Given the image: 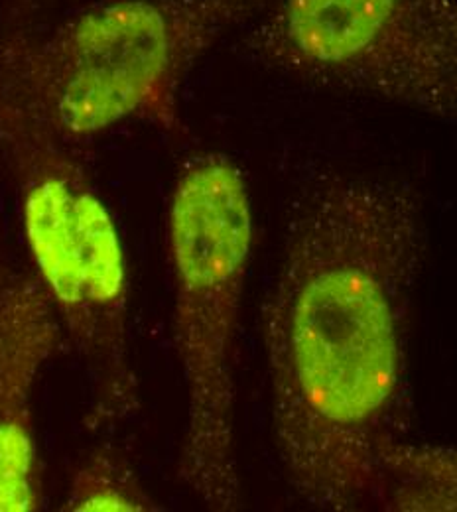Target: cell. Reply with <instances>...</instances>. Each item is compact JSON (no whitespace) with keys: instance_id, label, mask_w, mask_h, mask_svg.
<instances>
[{"instance_id":"obj_1","label":"cell","mask_w":457,"mask_h":512,"mask_svg":"<svg viewBox=\"0 0 457 512\" xmlns=\"http://www.w3.org/2000/svg\"><path fill=\"white\" fill-rule=\"evenodd\" d=\"M424 207L400 182L320 176L294 207L262 308L272 428L288 485L318 511L371 501L406 438Z\"/></svg>"},{"instance_id":"obj_2","label":"cell","mask_w":457,"mask_h":512,"mask_svg":"<svg viewBox=\"0 0 457 512\" xmlns=\"http://www.w3.org/2000/svg\"><path fill=\"white\" fill-rule=\"evenodd\" d=\"M266 0H113L0 40V83L69 146L129 121L180 127L192 67Z\"/></svg>"},{"instance_id":"obj_3","label":"cell","mask_w":457,"mask_h":512,"mask_svg":"<svg viewBox=\"0 0 457 512\" xmlns=\"http://www.w3.org/2000/svg\"><path fill=\"white\" fill-rule=\"evenodd\" d=\"M253 251V207L239 166L194 156L170 201L174 337L186 384L178 481L203 507L243 505L235 444L239 318Z\"/></svg>"},{"instance_id":"obj_4","label":"cell","mask_w":457,"mask_h":512,"mask_svg":"<svg viewBox=\"0 0 457 512\" xmlns=\"http://www.w3.org/2000/svg\"><path fill=\"white\" fill-rule=\"evenodd\" d=\"M0 158L20 203L36 278L95 377L93 424L136 412L129 266L119 227L73 146L0 83Z\"/></svg>"},{"instance_id":"obj_5","label":"cell","mask_w":457,"mask_h":512,"mask_svg":"<svg viewBox=\"0 0 457 512\" xmlns=\"http://www.w3.org/2000/svg\"><path fill=\"white\" fill-rule=\"evenodd\" d=\"M241 46L290 77L456 117L457 0H266Z\"/></svg>"},{"instance_id":"obj_6","label":"cell","mask_w":457,"mask_h":512,"mask_svg":"<svg viewBox=\"0 0 457 512\" xmlns=\"http://www.w3.org/2000/svg\"><path fill=\"white\" fill-rule=\"evenodd\" d=\"M60 333L62 321L40 280L0 270V512L42 507L32 396Z\"/></svg>"},{"instance_id":"obj_7","label":"cell","mask_w":457,"mask_h":512,"mask_svg":"<svg viewBox=\"0 0 457 512\" xmlns=\"http://www.w3.org/2000/svg\"><path fill=\"white\" fill-rule=\"evenodd\" d=\"M456 457L450 446L394 440L377 455L371 501L385 511H456Z\"/></svg>"},{"instance_id":"obj_8","label":"cell","mask_w":457,"mask_h":512,"mask_svg":"<svg viewBox=\"0 0 457 512\" xmlns=\"http://www.w3.org/2000/svg\"><path fill=\"white\" fill-rule=\"evenodd\" d=\"M64 511H164L142 487L129 459L115 449L93 451L73 473Z\"/></svg>"}]
</instances>
